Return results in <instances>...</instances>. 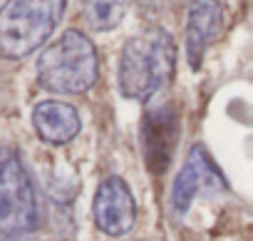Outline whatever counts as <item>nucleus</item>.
Instances as JSON below:
<instances>
[{
    "instance_id": "nucleus-1",
    "label": "nucleus",
    "mask_w": 253,
    "mask_h": 241,
    "mask_svg": "<svg viewBox=\"0 0 253 241\" xmlns=\"http://www.w3.org/2000/svg\"><path fill=\"white\" fill-rule=\"evenodd\" d=\"M176 48L164 28H147L124 43L119 55L117 82L126 99L147 102L159 95L174 77Z\"/></svg>"
},
{
    "instance_id": "nucleus-2",
    "label": "nucleus",
    "mask_w": 253,
    "mask_h": 241,
    "mask_svg": "<svg viewBox=\"0 0 253 241\" xmlns=\"http://www.w3.org/2000/svg\"><path fill=\"white\" fill-rule=\"evenodd\" d=\"M99 75L92 40L80 30H67L38 57V82L52 95H82Z\"/></svg>"
},
{
    "instance_id": "nucleus-3",
    "label": "nucleus",
    "mask_w": 253,
    "mask_h": 241,
    "mask_svg": "<svg viewBox=\"0 0 253 241\" xmlns=\"http://www.w3.org/2000/svg\"><path fill=\"white\" fill-rule=\"evenodd\" d=\"M67 0H8L0 8V57L23 60L47 43Z\"/></svg>"
},
{
    "instance_id": "nucleus-4",
    "label": "nucleus",
    "mask_w": 253,
    "mask_h": 241,
    "mask_svg": "<svg viewBox=\"0 0 253 241\" xmlns=\"http://www.w3.org/2000/svg\"><path fill=\"white\" fill-rule=\"evenodd\" d=\"M40 224L35 182L20 154L0 147V236H20Z\"/></svg>"
},
{
    "instance_id": "nucleus-5",
    "label": "nucleus",
    "mask_w": 253,
    "mask_h": 241,
    "mask_svg": "<svg viewBox=\"0 0 253 241\" xmlns=\"http://www.w3.org/2000/svg\"><path fill=\"white\" fill-rule=\"evenodd\" d=\"M226 189H228V184H226L223 174L211 162L209 152L201 145H196V147H191L184 167L179 169V174L174 179L171 199H169L171 214L174 216H184L199 194H211L213 196V194L226 192Z\"/></svg>"
},
{
    "instance_id": "nucleus-6",
    "label": "nucleus",
    "mask_w": 253,
    "mask_h": 241,
    "mask_svg": "<svg viewBox=\"0 0 253 241\" xmlns=\"http://www.w3.org/2000/svg\"><path fill=\"white\" fill-rule=\"evenodd\" d=\"M92 216L107 236L129 234L137 221V201L129 184L122 177H107L94 194Z\"/></svg>"
},
{
    "instance_id": "nucleus-7",
    "label": "nucleus",
    "mask_w": 253,
    "mask_h": 241,
    "mask_svg": "<svg viewBox=\"0 0 253 241\" xmlns=\"http://www.w3.org/2000/svg\"><path fill=\"white\" fill-rule=\"evenodd\" d=\"M223 28V10L218 0H191L186 13V57L191 70L201 67L209 45Z\"/></svg>"
},
{
    "instance_id": "nucleus-8",
    "label": "nucleus",
    "mask_w": 253,
    "mask_h": 241,
    "mask_svg": "<svg viewBox=\"0 0 253 241\" xmlns=\"http://www.w3.org/2000/svg\"><path fill=\"white\" fill-rule=\"evenodd\" d=\"M33 127L42 142L60 147V145L72 142L80 135L82 119L72 104L60 102V99H45L35 104L33 109Z\"/></svg>"
},
{
    "instance_id": "nucleus-9",
    "label": "nucleus",
    "mask_w": 253,
    "mask_h": 241,
    "mask_svg": "<svg viewBox=\"0 0 253 241\" xmlns=\"http://www.w3.org/2000/svg\"><path fill=\"white\" fill-rule=\"evenodd\" d=\"M176 147V114L171 107H159L147 114L144 122V152L152 172H164Z\"/></svg>"
},
{
    "instance_id": "nucleus-10",
    "label": "nucleus",
    "mask_w": 253,
    "mask_h": 241,
    "mask_svg": "<svg viewBox=\"0 0 253 241\" xmlns=\"http://www.w3.org/2000/svg\"><path fill=\"white\" fill-rule=\"evenodd\" d=\"M126 8L129 0H82V18L92 30L107 33L124 20Z\"/></svg>"
},
{
    "instance_id": "nucleus-11",
    "label": "nucleus",
    "mask_w": 253,
    "mask_h": 241,
    "mask_svg": "<svg viewBox=\"0 0 253 241\" xmlns=\"http://www.w3.org/2000/svg\"><path fill=\"white\" fill-rule=\"evenodd\" d=\"M0 241H30V239H23V236H0Z\"/></svg>"
}]
</instances>
